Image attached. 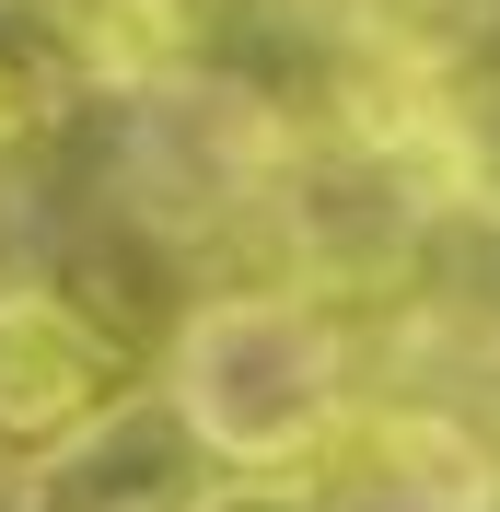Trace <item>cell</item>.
I'll return each instance as SVG.
<instances>
[{"instance_id": "obj_1", "label": "cell", "mask_w": 500, "mask_h": 512, "mask_svg": "<svg viewBox=\"0 0 500 512\" xmlns=\"http://www.w3.org/2000/svg\"><path fill=\"white\" fill-rule=\"evenodd\" d=\"M163 396L233 478H303L349 431V350L291 291H210L163 350Z\"/></svg>"}, {"instance_id": "obj_2", "label": "cell", "mask_w": 500, "mask_h": 512, "mask_svg": "<svg viewBox=\"0 0 500 512\" xmlns=\"http://www.w3.org/2000/svg\"><path fill=\"white\" fill-rule=\"evenodd\" d=\"M117 396H140V361L94 303H70L59 280H0V443L59 454Z\"/></svg>"}, {"instance_id": "obj_3", "label": "cell", "mask_w": 500, "mask_h": 512, "mask_svg": "<svg viewBox=\"0 0 500 512\" xmlns=\"http://www.w3.org/2000/svg\"><path fill=\"white\" fill-rule=\"evenodd\" d=\"M221 489H233V466L198 443V419L163 384H140L94 431H70L59 454H35L12 501L24 512H210Z\"/></svg>"}, {"instance_id": "obj_4", "label": "cell", "mask_w": 500, "mask_h": 512, "mask_svg": "<svg viewBox=\"0 0 500 512\" xmlns=\"http://www.w3.org/2000/svg\"><path fill=\"white\" fill-rule=\"evenodd\" d=\"M314 512H500V454L442 408H349L314 454Z\"/></svg>"}, {"instance_id": "obj_5", "label": "cell", "mask_w": 500, "mask_h": 512, "mask_svg": "<svg viewBox=\"0 0 500 512\" xmlns=\"http://www.w3.org/2000/svg\"><path fill=\"white\" fill-rule=\"evenodd\" d=\"M198 12L187 0H59V59L70 82H163L187 59Z\"/></svg>"}, {"instance_id": "obj_6", "label": "cell", "mask_w": 500, "mask_h": 512, "mask_svg": "<svg viewBox=\"0 0 500 512\" xmlns=\"http://www.w3.org/2000/svg\"><path fill=\"white\" fill-rule=\"evenodd\" d=\"M59 117H70V59H59V35H12V24H0V163L35 152Z\"/></svg>"}, {"instance_id": "obj_7", "label": "cell", "mask_w": 500, "mask_h": 512, "mask_svg": "<svg viewBox=\"0 0 500 512\" xmlns=\"http://www.w3.org/2000/svg\"><path fill=\"white\" fill-rule=\"evenodd\" d=\"M210 512H314V466H303V478H233Z\"/></svg>"}, {"instance_id": "obj_8", "label": "cell", "mask_w": 500, "mask_h": 512, "mask_svg": "<svg viewBox=\"0 0 500 512\" xmlns=\"http://www.w3.org/2000/svg\"><path fill=\"white\" fill-rule=\"evenodd\" d=\"M0 512H24V501H12V489H0Z\"/></svg>"}]
</instances>
